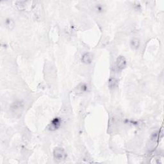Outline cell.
Instances as JSON below:
<instances>
[{"label":"cell","instance_id":"obj_10","mask_svg":"<svg viewBox=\"0 0 164 164\" xmlns=\"http://www.w3.org/2000/svg\"><path fill=\"white\" fill-rule=\"evenodd\" d=\"M26 1H17L16 2V7L19 10H24L26 9Z\"/></svg>","mask_w":164,"mask_h":164},{"label":"cell","instance_id":"obj_9","mask_svg":"<svg viewBox=\"0 0 164 164\" xmlns=\"http://www.w3.org/2000/svg\"><path fill=\"white\" fill-rule=\"evenodd\" d=\"M130 45H131V46H132V48H133V49L138 48V47H139V46H140L139 40L136 39V38H133V39L131 40Z\"/></svg>","mask_w":164,"mask_h":164},{"label":"cell","instance_id":"obj_1","mask_svg":"<svg viewBox=\"0 0 164 164\" xmlns=\"http://www.w3.org/2000/svg\"><path fill=\"white\" fill-rule=\"evenodd\" d=\"M53 157L57 161H63L66 159L67 153L62 148H56L53 151Z\"/></svg>","mask_w":164,"mask_h":164},{"label":"cell","instance_id":"obj_4","mask_svg":"<svg viewBox=\"0 0 164 164\" xmlns=\"http://www.w3.org/2000/svg\"><path fill=\"white\" fill-rule=\"evenodd\" d=\"M88 90V87L86 84H80L78 85V86L75 88L74 91L76 94H82L86 92Z\"/></svg>","mask_w":164,"mask_h":164},{"label":"cell","instance_id":"obj_3","mask_svg":"<svg viewBox=\"0 0 164 164\" xmlns=\"http://www.w3.org/2000/svg\"><path fill=\"white\" fill-rule=\"evenodd\" d=\"M60 124H61L60 119L59 117H56L54 119H53L51 122L50 123V124L47 126V129L50 131H55L60 126Z\"/></svg>","mask_w":164,"mask_h":164},{"label":"cell","instance_id":"obj_8","mask_svg":"<svg viewBox=\"0 0 164 164\" xmlns=\"http://www.w3.org/2000/svg\"><path fill=\"white\" fill-rule=\"evenodd\" d=\"M5 24L9 30H12L15 26V22L12 19L8 18L5 21Z\"/></svg>","mask_w":164,"mask_h":164},{"label":"cell","instance_id":"obj_5","mask_svg":"<svg viewBox=\"0 0 164 164\" xmlns=\"http://www.w3.org/2000/svg\"><path fill=\"white\" fill-rule=\"evenodd\" d=\"M93 60V56L92 53H86L82 56V61L83 63H84L85 64H89L90 63H92Z\"/></svg>","mask_w":164,"mask_h":164},{"label":"cell","instance_id":"obj_6","mask_svg":"<svg viewBox=\"0 0 164 164\" xmlns=\"http://www.w3.org/2000/svg\"><path fill=\"white\" fill-rule=\"evenodd\" d=\"M119 85V81L115 78H111L108 81V87L110 89L113 90L117 89Z\"/></svg>","mask_w":164,"mask_h":164},{"label":"cell","instance_id":"obj_7","mask_svg":"<svg viewBox=\"0 0 164 164\" xmlns=\"http://www.w3.org/2000/svg\"><path fill=\"white\" fill-rule=\"evenodd\" d=\"M22 108H23V105H22V103L21 101L14 102L11 106L12 110L16 112L20 111Z\"/></svg>","mask_w":164,"mask_h":164},{"label":"cell","instance_id":"obj_11","mask_svg":"<svg viewBox=\"0 0 164 164\" xmlns=\"http://www.w3.org/2000/svg\"><path fill=\"white\" fill-rule=\"evenodd\" d=\"M96 11L98 12H103V11H104V7L101 4H98L96 6Z\"/></svg>","mask_w":164,"mask_h":164},{"label":"cell","instance_id":"obj_2","mask_svg":"<svg viewBox=\"0 0 164 164\" xmlns=\"http://www.w3.org/2000/svg\"><path fill=\"white\" fill-rule=\"evenodd\" d=\"M116 68L119 70H122L126 67V60L125 57L124 56H121L119 57L117 60H116L115 63Z\"/></svg>","mask_w":164,"mask_h":164}]
</instances>
